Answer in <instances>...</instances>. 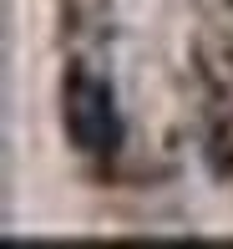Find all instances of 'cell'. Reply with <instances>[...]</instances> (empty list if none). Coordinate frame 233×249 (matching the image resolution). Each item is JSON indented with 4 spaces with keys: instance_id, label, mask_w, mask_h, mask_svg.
Masks as SVG:
<instances>
[{
    "instance_id": "1",
    "label": "cell",
    "mask_w": 233,
    "mask_h": 249,
    "mask_svg": "<svg viewBox=\"0 0 233 249\" xmlns=\"http://www.w3.org/2000/svg\"><path fill=\"white\" fill-rule=\"evenodd\" d=\"M66 138L81 153H117L122 112H117V92L107 76H96V71L71 76V87H66Z\"/></svg>"
}]
</instances>
